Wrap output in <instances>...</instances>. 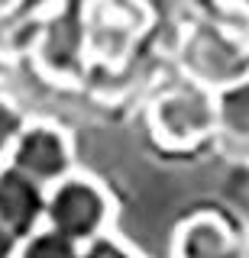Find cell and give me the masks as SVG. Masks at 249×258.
<instances>
[{"instance_id": "cell-1", "label": "cell", "mask_w": 249, "mask_h": 258, "mask_svg": "<svg viewBox=\"0 0 249 258\" xmlns=\"http://www.w3.org/2000/svg\"><path fill=\"white\" fill-rule=\"evenodd\" d=\"M110 216H114L110 194L87 174H65L45 190V226L78 245L104 236Z\"/></svg>"}, {"instance_id": "cell-5", "label": "cell", "mask_w": 249, "mask_h": 258, "mask_svg": "<svg viewBox=\"0 0 249 258\" xmlns=\"http://www.w3.org/2000/svg\"><path fill=\"white\" fill-rule=\"evenodd\" d=\"M217 110L194 87H175L152 103V129L168 145H188L214 126Z\"/></svg>"}, {"instance_id": "cell-9", "label": "cell", "mask_w": 249, "mask_h": 258, "mask_svg": "<svg viewBox=\"0 0 249 258\" xmlns=\"http://www.w3.org/2000/svg\"><path fill=\"white\" fill-rule=\"evenodd\" d=\"M220 123L233 136H249V84L223 94L220 100Z\"/></svg>"}, {"instance_id": "cell-3", "label": "cell", "mask_w": 249, "mask_h": 258, "mask_svg": "<svg viewBox=\"0 0 249 258\" xmlns=\"http://www.w3.org/2000/svg\"><path fill=\"white\" fill-rule=\"evenodd\" d=\"M87 52L101 61H117L139 36L142 29V7L136 0H87L81 7Z\"/></svg>"}, {"instance_id": "cell-6", "label": "cell", "mask_w": 249, "mask_h": 258, "mask_svg": "<svg viewBox=\"0 0 249 258\" xmlns=\"http://www.w3.org/2000/svg\"><path fill=\"white\" fill-rule=\"evenodd\" d=\"M45 184L33 181L10 161L0 168V223L17 239H26L45 226Z\"/></svg>"}, {"instance_id": "cell-7", "label": "cell", "mask_w": 249, "mask_h": 258, "mask_svg": "<svg viewBox=\"0 0 249 258\" xmlns=\"http://www.w3.org/2000/svg\"><path fill=\"white\" fill-rule=\"evenodd\" d=\"M223 252H227V232L214 220H194L178 236L181 258H223Z\"/></svg>"}, {"instance_id": "cell-8", "label": "cell", "mask_w": 249, "mask_h": 258, "mask_svg": "<svg viewBox=\"0 0 249 258\" xmlns=\"http://www.w3.org/2000/svg\"><path fill=\"white\" fill-rule=\"evenodd\" d=\"M78 242L65 239L62 232L49 229V226H42V229H36L33 236L20 239V248L13 258H78Z\"/></svg>"}, {"instance_id": "cell-4", "label": "cell", "mask_w": 249, "mask_h": 258, "mask_svg": "<svg viewBox=\"0 0 249 258\" xmlns=\"http://www.w3.org/2000/svg\"><path fill=\"white\" fill-rule=\"evenodd\" d=\"M87 58V36L81 10H62L42 26L36 39V64L52 81H71L81 75Z\"/></svg>"}, {"instance_id": "cell-2", "label": "cell", "mask_w": 249, "mask_h": 258, "mask_svg": "<svg viewBox=\"0 0 249 258\" xmlns=\"http://www.w3.org/2000/svg\"><path fill=\"white\" fill-rule=\"evenodd\" d=\"M7 161H10L13 168H20L23 174H29L33 181L52 187L55 181H62L65 174H71L75 152H71V139L62 126L26 123L20 129V136H17V142H13Z\"/></svg>"}, {"instance_id": "cell-11", "label": "cell", "mask_w": 249, "mask_h": 258, "mask_svg": "<svg viewBox=\"0 0 249 258\" xmlns=\"http://www.w3.org/2000/svg\"><path fill=\"white\" fill-rule=\"evenodd\" d=\"M78 258H133V252L126 245H120L117 239H110L107 232L91 242H84L81 248H78Z\"/></svg>"}, {"instance_id": "cell-12", "label": "cell", "mask_w": 249, "mask_h": 258, "mask_svg": "<svg viewBox=\"0 0 249 258\" xmlns=\"http://www.w3.org/2000/svg\"><path fill=\"white\" fill-rule=\"evenodd\" d=\"M17 248H20V239L13 236L4 223H0V258H13V255H17Z\"/></svg>"}, {"instance_id": "cell-10", "label": "cell", "mask_w": 249, "mask_h": 258, "mask_svg": "<svg viewBox=\"0 0 249 258\" xmlns=\"http://www.w3.org/2000/svg\"><path fill=\"white\" fill-rule=\"evenodd\" d=\"M23 126H26V119H23V110L17 107V100L0 94V158L10 155V149H13Z\"/></svg>"}]
</instances>
